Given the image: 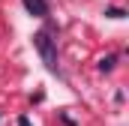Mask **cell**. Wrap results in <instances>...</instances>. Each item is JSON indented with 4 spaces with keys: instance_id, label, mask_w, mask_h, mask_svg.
I'll list each match as a JSON object with an SVG mask.
<instances>
[{
    "instance_id": "1",
    "label": "cell",
    "mask_w": 129,
    "mask_h": 126,
    "mask_svg": "<svg viewBox=\"0 0 129 126\" xmlns=\"http://www.w3.org/2000/svg\"><path fill=\"white\" fill-rule=\"evenodd\" d=\"M33 48L39 51L42 63L48 66V72H60V63H57V42L51 39L48 30H36L33 33Z\"/></svg>"
},
{
    "instance_id": "2",
    "label": "cell",
    "mask_w": 129,
    "mask_h": 126,
    "mask_svg": "<svg viewBox=\"0 0 129 126\" xmlns=\"http://www.w3.org/2000/svg\"><path fill=\"white\" fill-rule=\"evenodd\" d=\"M21 3L33 18H48V3L45 0H21Z\"/></svg>"
},
{
    "instance_id": "3",
    "label": "cell",
    "mask_w": 129,
    "mask_h": 126,
    "mask_svg": "<svg viewBox=\"0 0 129 126\" xmlns=\"http://www.w3.org/2000/svg\"><path fill=\"white\" fill-rule=\"evenodd\" d=\"M114 63H117V54L102 57V60H99V72H111V69H114Z\"/></svg>"
},
{
    "instance_id": "4",
    "label": "cell",
    "mask_w": 129,
    "mask_h": 126,
    "mask_svg": "<svg viewBox=\"0 0 129 126\" xmlns=\"http://www.w3.org/2000/svg\"><path fill=\"white\" fill-rule=\"evenodd\" d=\"M105 15H108V18H123L126 12H123V9H117V6H111V9H105Z\"/></svg>"
}]
</instances>
